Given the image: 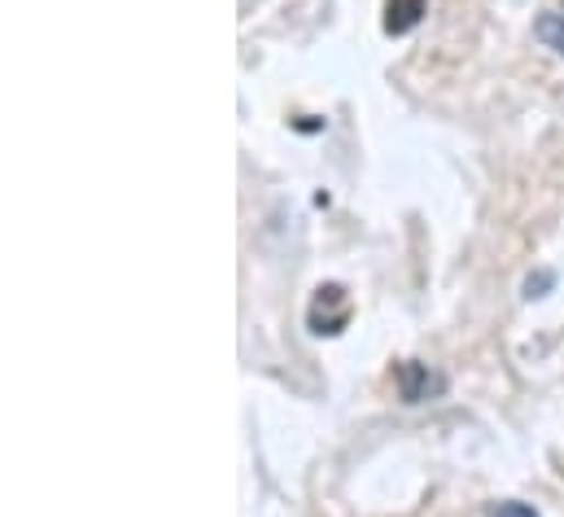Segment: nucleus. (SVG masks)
Segmentation results:
<instances>
[{
  "label": "nucleus",
  "mask_w": 564,
  "mask_h": 517,
  "mask_svg": "<svg viewBox=\"0 0 564 517\" xmlns=\"http://www.w3.org/2000/svg\"><path fill=\"white\" fill-rule=\"evenodd\" d=\"M398 382H403V400L407 404H420L429 391H442V378H429L420 364H403L398 369Z\"/></svg>",
  "instance_id": "nucleus-1"
},
{
  "label": "nucleus",
  "mask_w": 564,
  "mask_h": 517,
  "mask_svg": "<svg viewBox=\"0 0 564 517\" xmlns=\"http://www.w3.org/2000/svg\"><path fill=\"white\" fill-rule=\"evenodd\" d=\"M420 13H425V0H390L385 26H390L394 35H403V31H411V26L420 22Z\"/></svg>",
  "instance_id": "nucleus-2"
},
{
  "label": "nucleus",
  "mask_w": 564,
  "mask_h": 517,
  "mask_svg": "<svg viewBox=\"0 0 564 517\" xmlns=\"http://www.w3.org/2000/svg\"><path fill=\"white\" fill-rule=\"evenodd\" d=\"M534 35H539L548 48L564 53V9H552V13H543V18L534 22Z\"/></svg>",
  "instance_id": "nucleus-3"
},
{
  "label": "nucleus",
  "mask_w": 564,
  "mask_h": 517,
  "mask_svg": "<svg viewBox=\"0 0 564 517\" xmlns=\"http://www.w3.org/2000/svg\"><path fill=\"white\" fill-rule=\"evenodd\" d=\"M486 517H539L530 505H517V501H508V505H495Z\"/></svg>",
  "instance_id": "nucleus-4"
}]
</instances>
